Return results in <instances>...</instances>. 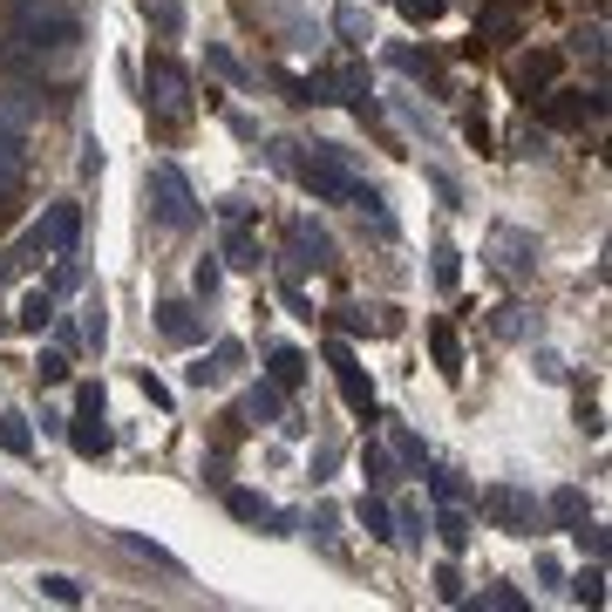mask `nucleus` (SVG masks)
Wrapping results in <instances>:
<instances>
[{
	"label": "nucleus",
	"mask_w": 612,
	"mask_h": 612,
	"mask_svg": "<svg viewBox=\"0 0 612 612\" xmlns=\"http://www.w3.org/2000/svg\"><path fill=\"white\" fill-rule=\"evenodd\" d=\"M14 41L35 48V55H68L82 41V21L55 0H14Z\"/></svg>",
	"instance_id": "nucleus-1"
},
{
	"label": "nucleus",
	"mask_w": 612,
	"mask_h": 612,
	"mask_svg": "<svg viewBox=\"0 0 612 612\" xmlns=\"http://www.w3.org/2000/svg\"><path fill=\"white\" fill-rule=\"evenodd\" d=\"M143 197H150V212H157L164 232H191V225L204 218V212H197V191L184 184V170H177V164H150Z\"/></svg>",
	"instance_id": "nucleus-2"
},
{
	"label": "nucleus",
	"mask_w": 612,
	"mask_h": 612,
	"mask_svg": "<svg viewBox=\"0 0 612 612\" xmlns=\"http://www.w3.org/2000/svg\"><path fill=\"white\" fill-rule=\"evenodd\" d=\"M293 170H299V184L314 191L320 204H347V197H354V184H361V177L347 170V157H341V150H327V143L314 150V157H299Z\"/></svg>",
	"instance_id": "nucleus-3"
},
{
	"label": "nucleus",
	"mask_w": 612,
	"mask_h": 612,
	"mask_svg": "<svg viewBox=\"0 0 612 612\" xmlns=\"http://www.w3.org/2000/svg\"><path fill=\"white\" fill-rule=\"evenodd\" d=\"M150 110H157L164 123H184L191 116V75L177 55H157L150 62Z\"/></svg>",
	"instance_id": "nucleus-4"
},
{
	"label": "nucleus",
	"mask_w": 612,
	"mask_h": 612,
	"mask_svg": "<svg viewBox=\"0 0 612 612\" xmlns=\"http://www.w3.org/2000/svg\"><path fill=\"white\" fill-rule=\"evenodd\" d=\"M327 368H334V381H341V401H347L361 422H374V416H381L374 381L361 374V361H354V347H347V341H327Z\"/></svg>",
	"instance_id": "nucleus-5"
},
{
	"label": "nucleus",
	"mask_w": 612,
	"mask_h": 612,
	"mask_svg": "<svg viewBox=\"0 0 612 612\" xmlns=\"http://www.w3.org/2000/svg\"><path fill=\"white\" fill-rule=\"evenodd\" d=\"M538 110H545L551 130H578L585 116H605V89H592V95H578V89H538Z\"/></svg>",
	"instance_id": "nucleus-6"
},
{
	"label": "nucleus",
	"mask_w": 612,
	"mask_h": 612,
	"mask_svg": "<svg viewBox=\"0 0 612 612\" xmlns=\"http://www.w3.org/2000/svg\"><path fill=\"white\" fill-rule=\"evenodd\" d=\"M483 518H490L497 531H531L538 524V503H531L524 490H510V483H490V490H483Z\"/></svg>",
	"instance_id": "nucleus-7"
},
{
	"label": "nucleus",
	"mask_w": 612,
	"mask_h": 612,
	"mask_svg": "<svg viewBox=\"0 0 612 612\" xmlns=\"http://www.w3.org/2000/svg\"><path fill=\"white\" fill-rule=\"evenodd\" d=\"M48 259H62V252H75V239H82V204H48V218L35 225Z\"/></svg>",
	"instance_id": "nucleus-8"
},
{
	"label": "nucleus",
	"mask_w": 612,
	"mask_h": 612,
	"mask_svg": "<svg viewBox=\"0 0 612 612\" xmlns=\"http://www.w3.org/2000/svg\"><path fill=\"white\" fill-rule=\"evenodd\" d=\"M293 272H306V266H314V272H327V266H334V239H327L320 232V225H293V259H286Z\"/></svg>",
	"instance_id": "nucleus-9"
},
{
	"label": "nucleus",
	"mask_w": 612,
	"mask_h": 612,
	"mask_svg": "<svg viewBox=\"0 0 612 612\" xmlns=\"http://www.w3.org/2000/svg\"><path fill=\"white\" fill-rule=\"evenodd\" d=\"M157 327H164V341H177V347H197L204 341V320H197L191 299H164L157 306Z\"/></svg>",
	"instance_id": "nucleus-10"
},
{
	"label": "nucleus",
	"mask_w": 612,
	"mask_h": 612,
	"mask_svg": "<svg viewBox=\"0 0 612 612\" xmlns=\"http://www.w3.org/2000/svg\"><path fill=\"white\" fill-rule=\"evenodd\" d=\"M490 252H497V266H503L510 279H524L531 266H538V245H531L524 232H510V225H497V232H490Z\"/></svg>",
	"instance_id": "nucleus-11"
},
{
	"label": "nucleus",
	"mask_w": 612,
	"mask_h": 612,
	"mask_svg": "<svg viewBox=\"0 0 612 612\" xmlns=\"http://www.w3.org/2000/svg\"><path fill=\"white\" fill-rule=\"evenodd\" d=\"M68 443L75 456H110V422H102V408H75V422H68Z\"/></svg>",
	"instance_id": "nucleus-12"
},
{
	"label": "nucleus",
	"mask_w": 612,
	"mask_h": 612,
	"mask_svg": "<svg viewBox=\"0 0 612 612\" xmlns=\"http://www.w3.org/2000/svg\"><path fill=\"white\" fill-rule=\"evenodd\" d=\"M518 35V14H510V0H483V14H476V35H470V55L476 48H497Z\"/></svg>",
	"instance_id": "nucleus-13"
},
{
	"label": "nucleus",
	"mask_w": 612,
	"mask_h": 612,
	"mask_svg": "<svg viewBox=\"0 0 612 612\" xmlns=\"http://www.w3.org/2000/svg\"><path fill=\"white\" fill-rule=\"evenodd\" d=\"M239 361H245V347H239V341H218V347L191 368V388H218V381H232Z\"/></svg>",
	"instance_id": "nucleus-14"
},
{
	"label": "nucleus",
	"mask_w": 612,
	"mask_h": 612,
	"mask_svg": "<svg viewBox=\"0 0 612 612\" xmlns=\"http://www.w3.org/2000/svg\"><path fill=\"white\" fill-rule=\"evenodd\" d=\"M558 68H565V55H558V48H531V55L518 62V89H524V95L551 89V82H558Z\"/></svg>",
	"instance_id": "nucleus-15"
},
{
	"label": "nucleus",
	"mask_w": 612,
	"mask_h": 612,
	"mask_svg": "<svg viewBox=\"0 0 612 612\" xmlns=\"http://www.w3.org/2000/svg\"><path fill=\"white\" fill-rule=\"evenodd\" d=\"M279 416H286V388H272V381H252L239 422H279Z\"/></svg>",
	"instance_id": "nucleus-16"
},
{
	"label": "nucleus",
	"mask_w": 612,
	"mask_h": 612,
	"mask_svg": "<svg viewBox=\"0 0 612 612\" xmlns=\"http://www.w3.org/2000/svg\"><path fill=\"white\" fill-rule=\"evenodd\" d=\"M21 334H41V327H55V293L35 286V293H21V314H14Z\"/></svg>",
	"instance_id": "nucleus-17"
},
{
	"label": "nucleus",
	"mask_w": 612,
	"mask_h": 612,
	"mask_svg": "<svg viewBox=\"0 0 612 612\" xmlns=\"http://www.w3.org/2000/svg\"><path fill=\"white\" fill-rule=\"evenodd\" d=\"M429 354H436V368L456 381V374H463V341H456V327L449 320H436V327H429Z\"/></svg>",
	"instance_id": "nucleus-18"
},
{
	"label": "nucleus",
	"mask_w": 612,
	"mask_h": 612,
	"mask_svg": "<svg viewBox=\"0 0 612 612\" xmlns=\"http://www.w3.org/2000/svg\"><path fill=\"white\" fill-rule=\"evenodd\" d=\"M28 123H35V95L28 89H8V95H0V130L28 143Z\"/></svg>",
	"instance_id": "nucleus-19"
},
{
	"label": "nucleus",
	"mask_w": 612,
	"mask_h": 612,
	"mask_svg": "<svg viewBox=\"0 0 612 612\" xmlns=\"http://www.w3.org/2000/svg\"><path fill=\"white\" fill-rule=\"evenodd\" d=\"M225 266H259V239L245 232V218H225Z\"/></svg>",
	"instance_id": "nucleus-20"
},
{
	"label": "nucleus",
	"mask_w": 612,
	"mask_h": 612,
	"mask_svg": "<svg viewBox=\"0 0 612 612\" xmlns=\"http://www.w3.org/2000/svg\"><path fill=\"white\" fill-rule=\"evenodd\" d=\"M354 518H361V531H368V538L395 545V510L381 503V497H361V503H354Z\"/></svg>",
	"instance_id": "nucleus-21"
},
{
	"label": "nucleus",
	"mask_w": 612,
	"mask_h": 612,
	"mask_svg": "<svg viewBox=\"0 0 612 612\" xmlns=\"http://www.w3.org/2000/svg\"><path fill=\"white\" fill-rule=\"evenodd\" d=\"M225 510H232L239 524H272V503L259 490H225Z\"/></svg>",
	"instance_id": "nucleus-22"
},
{
	"label": "nucleus",
	"mask_w": 612,
	"mask_h": 612,
	"mask_svg": "<svg viewBox=\"0 0 612 612\" xmlns=\"http://www.w3.org/2000/svg\"><path fill=\"white\" fill-rule=\"evenodd\" d=\"M143 21H150V28H157L164 41L184 35V8H177V0H143Z\"/></svg>",
	"instance_id": "nucleus-23"
},
{
	"label": "nucleus",
	"mask_w": 612,
	"mask_h": 612,
	"mask_svg": "<svg viewBox=\"0 0 612 612\" xmlns=\"http://www.w3.org/2000/svg\"><path fill=\"white\" fill-rule=\"evenodd\" d=\"M306 381V354L299 347H272V388H299Z\"/></svg>",
	"instance_id": "nucleus-24"
},
{
	"label": "nucleus",
	"mask_w": 612,
	"mask_h": 612,
	"mask_svg": "<svg viewBox=\"0 0 612 612\" xmlns=\"http://www.w3.org/2000/svg\"><path fill=\"white\" fill-rule=\"evenodd\" d=\"M436 538H443L449 551H463V545H470V518H463L456 503H443V510H436Z\"/></svg>",
	"instance_id": "nucleus-25"
},
{
	"label": "nucleus",
	"mask_w": 612,
	"mask_h": 612,
	"mask_svg": "<svg viewBox=\"0 0 612 612\" xmlns=\"http://www.w3.org/2000/svg\"><path fill=\"white\" fill-rule=\"evenodd\" d=\"M572 599H578V605H605V565H599V558L572 578Z\"/></svg>",
	"instance_id": "nucleus-26"
},
{
	"label": "nucleus",
	"mask_w": 612,
	"mask_h": 612,
	"mask_svg": "<svg viewBox=\"0 0 612 612\" xmlns=\"http://www.w3.org/2000/svg\"><path fill=\"white\" fill-rule=\"evenodd\" d=\"M334 28H341V41H354V48H368V41H374V21H368L361 8H341V14H334Z\"/></svg>",
	"instance_id": "nucleus-27"
},
{
	"label": "nucleus",
	"mask_w": 612,
	"mask_h": 612,
	"mask_svg": "<svg viewBox=\"0 0 612 612\" xmlns=\"http://www.w3.org/2000/svg\"><path fill=\"white\" fill-rule=\"evenodd\" d=\"M0 449H8V456H35V429L21 416H8V422H0Z\"/></svg>",
	"instance_id": "nucleus-28"
},
{
	"label": "nucleus",
	"mask_w": 612,
	"mask_h": 612,
	"mask_svg": "<svg viewBox=\"0 0 612 612\" xmlns=\"http://www.w3.org/2000/svg\"><path fill=\"white\" fill-rule=\"evenodd\" d=\"M422 531H429L422 503H401V510H395V545H422Z\"/></svg>",
	"instance_id": "nucleus-29"
},
{
	"label": "nucleus",
	"mask_w": 612,
	"mask_h": 612,
	"mask_svg": "<svg viewBox=\"0 0 612 612\" xmlns=\"http://www.w3.org/2000/svg\"><path fill=\"white\" fill-rule=\"evenodd\" d=\"M21 184V137L0 130V191H14Z\"/></svg>",
	"instance_id": "nucleus-30"
},
{
	"label": "nucleus",
	"mask_w": 612,
	"mask_h": 612,
	"mask_svg": "<svg viewBox=\"0 0 612 612\" xmlns=\"http://www.w3.org/2000/svg\"><path fill=\"white\" fill-rule=\"evenodd\" d=\"M361 470H368V490H381V483L395 476V463H388V449H381V443H368V449H361Z\"/></svg>",
	"instance_id": "nucleus-31"
},
{
	"label": "nucleus",
	"mask_w": 612,
	"mask_h": 612,
	"mask_svg": "<svg viewBox=\"0 0 612 612\" xmlns=\"http://www.w3.org/2000/svg\"><path fill=\"white\" fill-rule=\"evenodd\" d=\"M578 518H585V497H578V490H551V524H565V531H572Z\"/></svg>",
	"instance_id": "nucleus-32"
},
{
	"label": "nucleus",
	"mask_w": 612,
	"mask_h": 612,
	"mask_svg": "<svg viewBox=\"0 0 612 612\" xmlns=\"http://www.w3.org/2000/svg\"><path fill=\"white\" fill-rule=\"evenodd\" d=\"M41 599H55V605H82V585L62 578V572H48V578H41Z\"/></svg>",
	"instance_id": "nucleus-33"
},
{
	"label": "nucleus",
	"mask_w": 612,
	"mask_h": 612,
	"mask_svg": "<svg viewBox=\"0 0 612 612\" xmlns=\"http://www.w3.org/2000/svg\"><path fill=\"white\" fill-rule=\"evenodd\" d=\"M395 8H401V21L429 28V21H443V8H449V0H395Z\"/></svg>",
	"instance_id": "nucleus-34"
},
{
	"label": "nucleus",
	"mask_w": 612,
	"mask_h": 612,
	"mask_svg": "<svg viewBox=\"0 0 612 612\" xmlns=\"http://www.w3.org/2000/svg\"><path fill=\"white\" fill-rule=\"evenodd\" d=\"M75 286H82V272H75V252H62L55 272H48V293H75Z\"/></svg>",
	"instance_id": "nucleus-35"
},
{
	"label": "nucleus",
	"mask_w": 612,
	"mask_h": 612,
	"mask_svg": "<svg viewBox=\"0 0 612 612\" xmlns=\"http://www.w3.org/2000/svg\"><path fill=\"white\" fill-rule=\"evenodd\" d=\"M82 314H89V320H82V341H89V347H102V341H110V314H102V299H89Z\"/></svg>",
	"instance_id": "nucleus-36"
},
{
	"label": "nucleus",
	"mask_w": 612,
	"mask_h": 612,
	"mask_svg": "<svg viewBox=\"0 0 612 612\" xmlns=\"http://www.w3.org/2000/svg\"><path fill=\"white\" fill-rule=\"evenodd\" d=\"M456 272H463V266H456V245H449V239H436V286H443V293L456 286Z\"/></svg>",
	"instance_id": "nucleus-37"
},
{
	"label": "nucleus",
	"mask_w": 612,
	"mask_h": 612,
	"mask_svg": "<svg viewBox=\"0 0 612 612\" xmlns=\"http://www.w3.org/2000/svg\"><path fill=\"white\" fill-rule=\"evenodd\" d=\"M191 279H197V299H212V293L225 286V266H218V259H197V272H191Z\"/></svg>",
	"instance_id": "nucleus-38"
},
{
	"label": "nucleus",
	"mask_w": 612,
	"mask_h": 612,
	"mask_svg": "<svg viewBox=\"0 0 612 612\" xmlns=\"http://www.w3.org/2000/svg\"><path fill=\"white\" fill-rule=\"evenodd\" d=\"M572 538H578L585 558H605V531H599V524H585V518H578V524H572Z\"/></svg>",
	"instance_id": "nucleus-39"
},
{
	"label": "nucleus",
	"mask_w": 612,
	"mask_h": 612,
	"mask_svg": "<svg viewBox=\"0 0 612 612\" xmlns=\"http://www.w3.org/2000/svg\"><path fill=\"white\" fill-rule=\"evenodd\" d=\"M204 68H212V75H225V82H245V68H239L232 55H225V48H204Z\"/></svg>",
	"instance_id": "nucleus-40"
},
{
	"label": "nucleus",
	"mask_w": 612,
	"mask_h": 612,
	"mask_svg": "<svg viewBox=\"0 0 612 612\" xmlns=\"http://www.w3.org/2000/svg\"><path fill=\"white\" fill-rule=\"evenodd\" d=\"M429 490H436V503H456L463 483H456V470H429Z\"/></svg>",
	"instance_id": "nucleus-41"
},
{
	"label": "nucleus",
	"mask_w": 612,
	"mask_h": 612,
	"mask_svg": "<svg viewBox=\"0 0 612 612\" xmlns=\"http://www.w3.org/2000/svg\"><path fill=\"white\" fill-rule=\"evenodd\" d=\"M436 592H443L449 605H463V572H456V565H436Z\"/></svg>",
	"instance_id": "nucleus-42"
},
{
	"label": "nucleus",
	"mask_w": 612,
	"mask_h": 612,
	"mask_svg": "<svg viewBox=\"0 0 612 612\" xmlns=\"http://www.w3.org/2000/svg\"><path fill=\"white\" fill-rule=\"evenodd\" d=\"M334 327H341V334H368V314H361V306H334Z\"/></svg>",
	"instance_id": "nucleus-43"
},
{
	"label": "nucleus",
	"mask_w": 612,
	"mask_h": 612,
	"mask_svg": "<svg viewBox=\"0 0 612 612\" xmlns=\"http://www.w3.org/2000/svg\"><path fill=\"white\" fill-rule=\"evenodd\" d=\"M476 599H483V605H497V612H518V605H524L518 592H510V585H490V592H476Z\"/></svg>",
	"instance_id": "nucleus-44"
},
{
	"label": "nucleus",
	"mask_w": 612,
	"mask_h": 612,
	"mask_svg": "<svg viewBox=\"0 0 612 612\" xmlns=\"http://www.w3.org/2000/svg\"><path fill=\"white\" fill-rule=\"evenodd\" d=\"M490 327H497V334H503V341H518V334H524V320H518V306H497V320H490Z\"/></svg>",
	"instance_id": "nucleus-45"
},
{
	"label": "nucleus",
	"mask_w": 612,
	"mask_h": 612,
	"mask_svg": "<svg viewBox=\"0 0 612 612\" xmlns=\"http://www.w3.org/2000/svg\"><path fill=\"white\" fill-rule=\"evenodd\" d=\"M35 374H41V381H68V361H62V354H41Z\"/></svg>",
	"instance_id": "nucleus-46"
},
{
	"label": "nucleus",
	"mask_w": 612,
	"mask_h": 612,
	"mask_svg": "<svg viewBox=\"0 0 612 612\" xmlns=\"http://www.w3.org/2000/svg\"><path fill=\"white\" fill-rule=\"evenodd\" d=\"M143 395H150V408H170V388H164V381L150 374V368H143Z\"/></svg>",
	"instance_id": "nucleus-47"
},
{
	"label": "nucleus",
	"mask_w": 612,
	"mask_h": 612,
	"mask_svg": "<svg viewBox=\"0 0 612 612\" xmlns=\"http://www.w3.org/2000/svg\"><path fill=\"white\" fill-rule=\"evenodd\" d=\"M14 225V191H0V232Z\"/></svg>",
	"instance_id": "nucleus-48"
},
{
	"label": "nucleus",
	"mask_w": 612,
	"mask_h": 612,
	"mask_svg": "<svg viewBox=\"0 0 612 612\" xmlns=\"http://www.w3.org/2000/svg\"><path fill=\"white\" fill-rule=\"evenodd\" d=\"M0 334H8V320H0Z\"/></svg>",
	"instance_id": "nucleus-49"
}]
</instances>
